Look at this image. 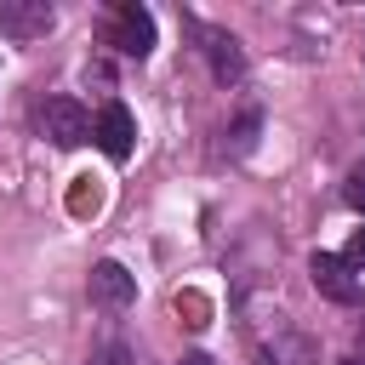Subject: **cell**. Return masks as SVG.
Segmentation results:
<instances>
[{
  "instance_id": "6da1fadb",
  "label": "cell",
  "mask_w": 365,
  "mask_h": 365,
  "mask_svg": "<svg viewBox=\"0 0 365 365\" xmlns=\"http://www.w3.org/2000/svg\"><path fill=\"white\" fill-rule=\"evenodd\" d=\"M103 40L120 51V57H148L154 51V11L148 6H137V0H120L114 11H108V23H103Z\"/></svg>"
},
{
  "instance_id": "7a4b0ae2",
  "label": "cell",
  "mask_w": 365,
  "mask_h": 365,
  "mask_svg": "<svg viewBox=\"0 0 365 365\" xmlns=\"http://www.w3.org/2000/svg\"><path fill=\"white\" fill-rule=\"evenodd\" d=\"M188 34L200 40V57H205V68H211V80L217 86H240L245 80V46L228 34V29H217V23H188Z\"/></svg>"
},
{
  "instance_id": "3957f363",
  "label": "cell",
  "mask_w": 365,
  "mask_h": 365,
  "mask_svg": "<svg viewBox=\"0 0 365 365\" xmlns=\"http://www.w3.org/2000/svg\"><path fill=\"white\" fill-rule=\"evenodd\" d=\"M40 137H51L57 148H80L91 137V114L74 97H46L40 103Z\"/></svg>"
},
{
  "instance_id": "277c9868",
  "label": "cell",
  "mask_w": 365,
  "mask_h": 365,
  "mask_svg": "<svg viewBox=\"0 0 365 365\" xmlns=\"http://www.w3.org/2000/svg\"><path fill=\"white\" fill-rule=\"evenodd\" d=\"M86 291H91V302H97L103 314H125V308L137 302V274H131L125 262H114V257H103V262L91 268V279H86Z\"/></svg>"
},
{
  "instance_id": "5b68a950",
  "label": "cell",
  "mask_w": 365,
  "mask_h": 365,
  "mask_svg": "<svg viewBox=\"0 0 365 365\" xmlns=\"http://www.w3.org/2000/svg\"><path fill=\"white\" fill-rule=\"evenodd\" d=\"M262 365H319V342L285 325V314H274V325L262 331Z\"/></svg>"
},
{
  "instance_id": "8992f818",
  "label": "cell",
  "mask_w": 365,
  "mask_h": 365,
  "mask_svg": "<svg viewBox=\"0 0 365 365\" xmlns=\"http://www.w3.org/2000/svg\"><path fill=\"white\" fill-rule=\"evenodd\" d=\"M308 279H314V291L325 297V302H359V279H354V268L342 262V257H331V251H314L308 257Z\"/></svg>"
},
{
  "instance_id": "52a82bcc",
  "label": "cell",
  "mask_w": 365,
  "mask_h": 365,
  "mask_svg": "<svg viewBox=\"0 0 365 365\" xmlns=\"http://www.w3.org/2000/svg\"><path fill=\"white\" fill-rule=\"evenodd\" d=\"M51 23H57V11L46 0H0V34L6 40H40V34H51Z\"/></svg>"
},
{
  "instance_id": "ba28073f",
  "label": "cell",
  "mask_w": 365,
  "mask_h": 365,
  "mask_svg": "<svg viewBox=\"0 0 365 365\" xmlns=\"http://www.w3.org/2000/svg\"><path fill=\"white\" fill-rule=\"evenodd\" d=\"M91 137H97V148H103L108 160H131V143H137V120H131V108H125V103H103Z\"/></svg>"
},
{
  "instance_id": "9c48e42d",
  "label": "cell",
  "mask_w": 365,
  "mask_h": 365,
  "mask_svg": "<svg viewBox=\"0 0 365 365\" xmlns=\"http://www.w3.org/2000/svg\"><path fill=\"white\" fill-rule=\"evenodd\" d=\"M257 131H262V114H257V108H245V114L222 131V148H228V154H245V148L257 143Z\"/></svg>"
},
{
  "instance_id": "30bf717a",
  "label": "cell",
  "mask_w": 365,
  "mask_h": 365,
  "mask_svg": "<svg viewBox=\"0 0 365 365\" xmlns=\"http://www.w3.org/2000/svg\"><path fill=\"white\" fill-rule=\"evenodd\" d=\"M342 200L365 217V160H354V171H348V182H342Z\"/></svg>"
},
{
  "instance_id": "8fae6325",
  "label": "cell",
  "mask_w": 365,
  "mask_h": 365,
  "mask_svg": "<svg viewBox=\"0 0 365 365\" xmlns=\"http://www.w3.org/2000/svg\"><path fill=\"white\" fill-rule=\"evenodd\" d=\"M91 365H137V354H131V342H103L91 354Z\"/></svg>"
},
{
  "instance_id": "7c38bea8",
  "label": "cell",
  "mask_w": 365,
  "mask_h": 365,
  "mask_svg": "<svg viewBox=\"0 0 365 365\" xmlns=\"http://www.w3.org/2000/svg\"><path fill=\"white\" fill-rule=\"evenodd\" d=\"M342 262H348V268H354V274H359V268H365V228H359V234H354V240H348V245H342Z\"/></svg>"
},
{
  "instance_id": "4fadbf2b",
  "label": "cell",
  "mask_w": 365,
  "mask_h": 365,
  "mask_svg": "<svg viewBox=\"0 0 365 365\" xmlns=\"http://www.w3.org/2000/svg\"><path fill=\"white\" fill-rule=\"evenodd\" d=\"M182 365H217V359H211V354H188Z\"/></svg>"
},
{
  "instance_id": "5bb4252c",
  "label": "cell",
  "mask_w": 365,
  "mask_h": 365,
  "mask_svg": "<svg viewBox=\"0 0 365 365\" xmlns=\"http://www.w3.org/2000/svg\"><path fill=\"white\" fill-rule=\"evenodd\" d=\"M359 359H365V319H359Z\"/></svg>"
},
{
  "instance_id": "9a60e30c",
  "label": "cell",
  "mask_w": 365,
  "mask_h": 365,
  "mask_svg": "<svg viewBox=\"0 0 365 365\" xmlns=\"http://www.w3.org/2000/svg\"><path fill=\"white\" fill-rule=\"evenodd\" d=\"M336 365H365V359H359V354H354V359H336Z\"/></svg>"
}]
</instances>
